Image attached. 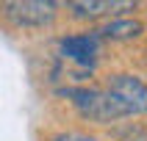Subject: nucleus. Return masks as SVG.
<instances>
[{
	"instance_id": "f257e3e1",
	"label": "nucleus",
	"mask_w": 147,
	"mask_h": 141,
	"mask_svg": "<svg viewBox=\"0 0 147 141\" xmlns=\"http://www.w3.org/2000/svg\"><path fill=\"white\" fill-rule=\"evenodd\" d=\"M67 97L72 100L75 111L83 116V119H89V122H97V124H108V122H117V119H122V111L117 108V102L111 100L106 89H69L64 91Z\"/></svg>"
},
{
	"instance_id": "f03ea898",
	"label": "nucleus",
	"mask_w": 147,
	"mask_h": 141,
	"mask_svg": "<svg viewBox=\"0 0 147 141\" xmlns=\"http://www.w3.org/2000/svg\"><path fill=\"white\" fill-rule=\"evenodd\" d=\"M103 89L111 94V100H114L117 108L122 111V116L147 114V83L142 80V78L119 72V75H111Z\"/></svg>"
},
{
	"instance_id": "7ed1b4c3",
	"label": "nucleus",
	"mask_w": 147,
	"mask_h": 141,
	"mask_svg": "<svg viewBox=\"0 0 147 141\" xmlns=\"http://www.w3.org/2000/svg\"><path fill=\"white\" fill-rule=\"evenodd\" d=\"M3 17L11 19L17 28H42L50 25L56 17V3L47 0H14V3H3Z\"/></svg>"
},
{
	"instance_id": "20e7f679",
	"label": "nucleus",
	"mask_w": 147,
	"mask_h": 141,
	"mask_svg": "<svg viewBox=\"0 0 147 141\" xmlns=\"http://www.w3.org/2000/svg\"><path fill=\"white\" fill-rule=\"evenodd\" d=\"M58 47H61L64 58H69V61H75L81 66H92L100 55V33L97 31L72 33V36H64Z\"/></svg>"
},
{
	"instance_id": "39448f33",
	"label": "nucleus",
	"mask_w": 147,
	"mask_h": 141,
	"mask_svg": "<svg viewBox=\"0 0 147 141\" xmlns=\"http://www.w3.org/2000/svg\"><path fill=\"white\" fill-rule=\"evenodd\" d=\"M78 17H106V14H119V11H133L136 3L131 0H86V3H69Z\"/></svg>"
},
{
	"instance_id": "423d86ee",
	"label": "nucleus",
	"mask_w": 147,
	"mask_h": 141,
	"mask_svg": "<svg viewBox=\"0 0 147 141\" xmlns=\"http://www.w3.org/2000/svg\"><path fill=\"white\" fill-rule=\"evenodd\" d=\"M144 31V25L139 19H131V17H125V19H111L100 28V36H106V39H136L139 33Z\"/></svg>"
},
{
	"instance_id": "0eeeda50",
	"label": "nucleus",
	"mask_w": 147,
	"mask_h": 141,
	"mask_svg": "<svg viewBox=\"0 0 147 141\" xmlns=\"http://www.w3.org/2000/svg\"><path fill=\"white\" fill-rule=\"evenodd\" d=\"M50 141H97V138H89V136H81V133H58Z\"/></svg>"
}]
</instances>
